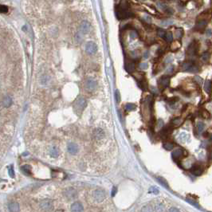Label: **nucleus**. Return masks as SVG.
Returning a JSON list of instances; mask_svg holds the SVG:
<instances>
[{
	"instance_id": "obj_31",
	"label": "nucleus",
	"mask_w": 212,
	"mask_h": 212,
	"mask_svg": "<svg viewBox=\"0 0 212 212\" xmlns=\"http://www.w3.org/2000/svg\"><path fill=\"white\" fill-rule=\"evenodd\" d=\"M183 34H184V30H183V29H180V28L176 29V30H175V38H178V39L181 38Z\"/></svg>"
},
{
	"instance_id": "obj_12",
	"label": "nucleus",
	"mask_w": 212,
	"mask_h": 212,
	"mask_svg": "<svg viewBox=\"0 0 212 212\" xmlns=\"http://www.w3.org/2000/svg\"><path fill=\"white\" fill-rule=\"evenodd\" d=\"M85 88L87 90L90 91L92 92L94 89L97 88V82L96 81H94L93 79H89L86 81V84H85Z\"/></svg>"
},
{
	"instance_id": "obj_60",
	"label": "nucleus",
	"mask_w": 212,
	"mask_h": 212,
	"mask_svg": "<svg viewBox=\"0 0 212 212\" xmlns=\"http://www.w3.org/2000/svg\"><path fill=\"white\" fill-rule=\"evenodd\" d=\"M0 212H1V211H0Z\"/></svg>"
},
{
	"instance_id": "obj_38",
	"label": "nucleus",
	"mask_w": 212,
	"mask_h": 212,
	"mask_svg": "<svg viewBox=\"0 0 212 212\" xmlns=\"http://www.w3.org/2000/svg\"><path fill=\"white\" fill-rule=\"evenodd\" d=\"M187 137H188V134H187V133H185V132H182L181 134L179 135V140L182 141H186Z\"/></svg>"
},
{
	"instance_id": "obj_16",
	"label": "nucleus",
	"mask_w": 212,
	"mask_h": 212,
	"mask_svg": "<svg viewBox=\"0 0 212 212\" xmlns=\"http://www.w3.org/2000/svg\"><path fill=\"white\" fill-rule=\"evenodd\" d=\"M40 206L43 210H50L52 207V201L50 199H44L41 202Z\"/></svg>"
},
{
	"instance_id": "obj_36",
	"label": "nucleus",
	"mask_w": 212,
	"mask_h": 212,
	"mask_svg": "<svg viewBox=\"0 0 212 212\" xmlns=\"http://www.w3.org/2000/svg\"><path fill=\"white\" fill-rule=\"evenodd\" d=\"M165 34H166V32H165V30H164V29L159 28V29H158V30H157V34H158V36L159 38H164Z\"/></svg>"
},
{
	"instance_id": "obj_48",
	"label": "nucleus",
	"mask_w": 212,
	"mask_h": 212,
	"mask_svg": "<svg viewBox=\"0 0 212 212\" xmlns=\"http://www.w3.org/2000/svg\"><path fill=\"white\" fill-rule=\"evenodd\" d=\"M143 19H144V21H146L147 22H149V23L152 22V18L148 15H145L144 17H143Z\"/></svg>"
},
{
	"instance_id": "obj_17",
	"label": "nucleus",
	"mask_w": 212,
	"mask_h": 212,
	"mask_svg": "<svg viewBox=\"0 0 212 212\" xmlns=\"http://www.w3.org/2000/svg\"><path fill=\"white\" fill-rule=\"evenodd\" d=\"M8 209L11 212H18L19 211V204L16 202H11L8 204Z\"/></svg>"
},
{
	"instance_id": "obj_5",
	"label": "nucleus",
	"mask_w": 212,
	"mask_h": 212,
	"mask_svg": "<svg viewBox=\"0 0 212 212\" xmlns=\"http://www.w3.org/2000/svg\"><path fill=\"white\" fill-rule=\"evenodd\" d=\"M170 84V77L168 76H163L159 80V85L162 89H166Z\"/></svg>"
},
{
	"instance_id": "obj_3",
	"label": "nucleus",
	"mask_w": 212,
	"mask_h": 212,
	"mask_svg": "<svg viewBox=\"0 0 212 212\" xmlns=\"http://www.w3.org/2000/svg\"><path fill=\"white\" fill-rule=\"evenodd\" d=\"M182 69L184 71H187V72H198V68L195 66V65L192 62V61H187V62H184L183 64Z\"/></svg>"
},
{
	"instance_id": "obj_18",
	"label": "nucleus",
	"mask_w": 212,
	"mask_h": 212,
	"mask_svg": "<svg viewBox=\"0 0 212 212\" xmlns=\"http://www.w3.org/2000/svg\"><path fill=\"white\" fill-rule=\"evenodd\" d=\"M125 70L128 73H132L136 70V65L133 61H128L125 64Z\"/></svg>"
},
{
	"instance_id": "obj_33",
	"label": "nucleus",
	"mask_w": 212,
	"mask_h": 212,
	"mask_svg": "<svg viewBox=\"0 0 212 212\" xmlns=\"http://www.w3.org/2000/svg\"><path fill=\"white\" fill-rule=\"evenodd\" d=\"M155 210L156 212H164V207L163 206V204L158 203L155 206Z\"/></svg>"
},
{
	"instance_id": "obj_43",
	"label": "nucleus",
	"mask_w": 212,
	"mask_h": 212,
	"mask_svg": "<svg viewBox=\"0 0 212 212\" xmlns=\"http://www.w3.org/2000/svg\"><path fill=\"white\" fill-rule=\"evenodd\" d=\"M115 99H116L117 103H119L120 101V93H119L118 90H116L115 92Z\"/></svg>"
},
{
	"instance_id": "obj_1",
	"label": "nucleus",
	"mask_w": 212,
	"mask_h": 212,
	"mask_svg": "<svg viewBox=\"0 0 212 212\" xmlns=\"http://www.w3.org/2000/svg\"><path fill=\"white\" fill-rule=\"evenodd\" d=\"M116 15L118 19H127L132 16V13L128 11V9L127 8L125 5L120 4L117 6L116 10Z\"/></svg>"
},
{
	"instance_id": "obj_29",
	"label": "nucleus",
	"mask_w": 212,
	"mask_h": 212,
	"mask_svg": "<svg viewBox=\"0 0 212 212\" xmlns=\"http://www.w3.org/2000/svg\"><path fill=\"white\" fill-rule=\"evenodd\" d=\"M141 212H154V210L151 205H146V206L142 207Z\"/></svg>"
},
{
	"instance_id": "obj_52",
	"label": "nucleus",
	"mask_w": 212,
	"mask_h": 212,
	"mask_svg": "<svg viewBox=\"0 0 212 212\" xmlns=\"http://www.w3.org/2000/svg\"><path fill=\"white\" fill-rule=\"evenodd\" d=\"M187 201H188V202H189V203H191L192 205H195V207H198V203H195V202H194V201H191V200H190V199H189V198H187Z\"/></svg>"
},
{
	"instance_id": "obj_26",
	"label": "nucleus",
	"mask_w": 212,
	"mask_h": 212,
	"mask_svg": "<svg viewBox=\"0 0 212 212\" xmlns=\"http://www.w3.org/2000/svg\"><path fill=\"white\" fill-rule=\"evenodd\" d=\"M58 154H59V151H58V149L56 148V147H53V148L50 149V155H51L52 157L56 158L58 155Z\"/></svg>"
},
{
	"instance_id": "obj_22",
	"label": "nucleus",
	"mask_w": 212,
	"mask_h": 212,
	"mask_svg": "<svg viewBox=\"0 0 212 212\" xmlns=\"http://www.w3.org/2000/svg\"><path fill=\"white\" fill-rule=\"evenodd\" d=\"M22 171L26 175H30L31 174V167L30 165H24L22 167Z\"/></svg>"
},
{
	"instance_id": "obj_10",
	"label": "nucleus",
	"mask_w": 212,
	"mask_h": 212,
	"mask_svg": "<svg viewBox=\"0 0 212 212\" xmlns=\"http://www.w3.org/2000/svg\"><path fill=\"white\" fill-rule=\"evenodd\" d=\"M105 132L101 128H96L93 132V136L97 141H101L105 137Z\"/></svg>"
},
{
	"instance_id": "obj_8",
	"label": "nucleus",
	"mask_w": 212,
	"mask_h": 212,
	"mask_svg": "<svg viewBox=\"0 0 212 212\" xmlns=\"http://www.w3.org/2000/svg\"><path fill=\"white\" fill-rule=\"evenodd\" d=\"M70 210L72 212H83L84 207H83V205L81 204L80 202H75V203L72 204Z\"/></svg>"
},
{
	"instance_id": "obj_32",
	"label": "nucleus",
	"mask_w": 212,
	"mask_h": 212,
	"mask_svg": "<svg viewBox=\"0 0 212 212\" xmlns=\"http://www.w3.org/2000/svg\"><path fill=\"white\" fill-rule=\"evenodd\" d=\"M156 6H157V7L159 10H161V11H165V10L168 8V6L166 5L164 2H158L156 3Z\"/></svg>"
},
{
	"instance_id": "obj_50",
	"label": "nucleus",
	"mask_w": 212,
	"mask_h": 212,
	"mask_svg": "<svg viewBox=\"0 0 212 212\" xmlns=\"http://www.w3.org/2000/svg\"><path fill=\"white\" fill-rule=\"evenodd\" d=\"M116 191H117V188H116V187H114L113 188V190H112V196H114V195H116Z\"/></svg>"
},
{
	"instance_id": "obj_35",
	"label": "nucleus",
	"mask_w": 212,
	"mask_h": 212,
	"mask_svg": "<svg viewBox=\"0 0 212 212\" xmlns=\"http://www.w3.org/2000/svg\"><path fill=\"white\" fill-rule=\"evenodd\" d=\"M157 179H158L159 182L160 183V184H161L163 186H164V187H166V188H168V184L167 181H166L164 178H162V177H158Z\"/></svg>"
},
{
	"instance_id": "obj_55",
	"label": "nucleus",
	"mask_w": 212,
	"mask_h": 212,
	"mask_svg": "<svg viewBox=\"0 0 212 212\" xmlns=\"http://www.w3.org/2000/svg\"><path fill=\"white\" fill-rule=\"evenodd\" d=\"M173 70H174V67L173 66H170L167 70V73H171V72L173 71Z\"/></svg>"
},
{
	"instance_id": "obj_13",
	"label": "nucleus",
	"mask_w": 212,
	"mask_h": 212,
	"mask_svg": "<svg viewBox=\"0 0 212 212\" xmlns=\"http://www.w3.org/2000/svg\"><path fill=\"white\" fill-rule=\"evenodd\" d=\"M196 52H197V45L193 42L187 48V54L190 57H193L196 54Z\"/></svg>"
},
{
	"instance_id": "obj_39",
	"label": "nucleus",
	"mask_w": 212,
	"mask_h": 212,
	"mask_svg": "<svg viewBox=\"0 0 212 212\" xmlns=\"http://www.w3.org/2000/svg\"><path fill=\"white\" fill-rule=\"evenodd\" d=\"M8 12V7L5 5H0V13L5 14V13Z\"/></svg>"
},
{
	"instance_id": "obj_44",
	"label": "nucleus",
	"mask_w": 212,
	"mask_h": 212,
	"mask_svg": "<svg viewBox=\"0 0 212 212\" xmlns=\"http://www.w3.org/2000/svg\"><path fill=\"white\" fill-rule=\"evenodd\" d=\"M140 67H141V69L143 70H145L148 68V64L146 63V62H142L141 64V66H140Z\"/></svg>"
},
{
	"instance_id": "obj_47",
	"label": "nucleus",
	"mask_w": 212,
	"mask_h": 212,
	"mask_svg": "<svg viewBox=\"0 0 212 212\" xmlns=\"http://www.w3.org/2000/svg\"><path fill=\"white\" fill-rule=\"evenodd\" d=\"M163 126H164V121H163V120L159 119L157 122V127L159 128H163Z\"/></svg>"
},
{
	"instance_id": "obj_37",
	"label": "nucleus",
	"mask_w": 212,
	"mask_h": 212,
	"mask_svg": "<svg viewBox=\"0 0 212 212\" xmlns=\"http://www.w3.org/2000/svg\"><path fill=\"white\" fill-rule=\"evenodd\" d=\"M209 58H210V54L208 52H205V53H203V55H202V60L205 61V62L209 60Z\"/></svg>"
},
{
	"instance_id": "obj_34",
	"label": "nucleus",
	"mask_w": 212,
	"mask_h": 212,
	"mask_svg": "<svg viewBox=\"0 0 212 212\" xmlns=\"http://www.w3.org/2000/svg\"><path fill=\"white\" fill-rule=\"evenodd\" d=\"M181 122H182V120L179 118V117H176V118H175L171 120V125L174 126H179L181 124Z\"/></svg>"
},
{
	"instance_id": "obj_15",
	"label": "nucleus",
	"mask_w": 212,
	"mask_h": 212,
	"mask_svg": "<svg viewBox=\"0 0 212 212\" xmlns=\"http://www.w3.org/2000/svg\"><path fill=\"white\" fill-rule=\"evenodd\" d=\"M85 106H86V100L83 97H80V98L77 99V100L76 101V107L77 109L81 111L85 108Z\"/></svg>"
},
{
	"instance_id": "obj_30",
	"label": "nucleus",
	"mask_w": 212,
	"mask_h": 212,
	"mask_svg": "<svg viewBox=\"0 0 212 212\" xmlns=\"http://www.w3.org/2000/svg\"><path fill=\"white\" fill-rule=\"evenodd\" d=\"M164 39L167 42H171L173 39V35L171 33V32H166L165 36H164Z\"/></svg>"
},
{
	"instance_id": "obj_28",
	"label": "nucleus",
	"mask_w": 212,
	"mask_h": 212,
	"mask_svg": "<svg viewBox=\"0 0 212 212\" xmlns=\"http://www.w3.org/2000/svg\"><path fill=\"white\" fill-rule=\"evenodd\" d=\"M163 147H164V148H165L166 150H168V151H170V150H172L174 148V144L171 142H165L164 144H163Z\"/></svg>"
},
{
	"instance_id": "obj_24",
	"label": "nucleus",
	"mask_w": 212,
	"mask_h": 212,
	"mask_svg": "<svg viewBox=\"0 0 212 212\" xmlns=\"http://www.w3.org/2000/svg\"><path fill=\"white\" fill-rule=\"evenodd\" d=\"M174 23V21L171 20V19H165V20H162L160 24L163 27H168V26H171Z\"/></svg>"
},
{
	"instance_id": "obj_49",
	"label": "nucleus",
	"mask_w": 212,
	"mask_h": 212,
	"mask_svg": "<svg viewBox=\"0 0 212 212\" xmlns=\"http://www.w3.org/2000/svg\"><path fill=\"white\" fill-rule=\"evenodd\" d=\"M169 212H180L179 209H177L176 207H171L170 210H169Z\"/></svg>"
},
{
	"instance_id": "obj_27",
	"label": "nucleus",
	"mask_w": 212,
	"mask_h": 212,
	"mask_svg": "<svg viewBox=\"0 0 212 212\" xmlns=\"http://www.w3.org/2000/svg\"><path fill=\"white\" fill-rule=\"evenodd\" d=\"M136 109V105L133 103H128L125 105V109L127 111H134Z\"/></svg>"
},
{
	"instance_id": "obj_25",
	"label": "nucleus",
	"mask_w": 212,
	"mask_h": 212,
	"mask_svg": "<svg viewBox=\"0 0 212 212\" xmlns=\"http://www.w3.org/2000/svg\"><path fill=\"white\" fill-rule=\"evenodd\" d=\"M205 128V125L203 122H198L196 125V129L198 133H201L203 132V130Z\"/></svg>"
},
{
	"instance_id": "obj_58",
	"label": "nucleus",
	"mask_w": 212,
	"mask_h": 212,
	"mask_svg": "<svg viewBox=\"0 0 212 212\" xmlns=\"http://www.w3.org/2000/svg\"><path fill=\"white\" fill-rule=\"evenodd\" d=\"M140 1H146V0H140Z\"/></svg>"
},
{
	"instance_id": "obj_45",
	"label": "nucleus",
	"mask_w": 212,
	"mask_h": 212,
	"mask_svg": "<svg viewBox=\"0 0 212 212\" xmlns=\"http://www.w3.org/2000/svg\"><path fill=\"white\" fill-rule=\"evenodd\" d=\"M165 11H166V13H167L168 14H172L174 13V10L172 9V8H171V7H168L167 9L165 10Z\"/></svg>"
},
{
	"instance_id": "obj_21",
	"label": "nucleus",
	"mask_w": 212,
	"mask_h": 212,
	"mask_svg": "<svg viewBox=\"0 0 212 212\" xmlns=\"http://www.w3.org/2000/svg\"><path fill=\"white\" fill-rule=\"evenodd\" d=\"M2 104H3V105H4V107L9 108L12 104V98L10 96H6L4 98H3Z\"/></svg>"
},
{
	"instance_id": "obj_56",
	"label": "nucleus",
	"mask_w": 212,
	"mask_h": 212,
	"mask_svg": "<svg viewBox=\"0 0 212 212\" xmlns=\"http://www.w3.org/2000/svg\"><path fill=\"white\" fill-rule=\"evenodd\" d=\"M151 89H152V93H153L157 94V89H156L155 88H154V87H151Z\"/></svg>"
},
{
	"instance_id": "obj_2",
	"label": "nucleus",
	"mask_w": 212,
	"mask_h": 212,
	"mask_svg": "<svg viewBox=\"0 0 212 212\" xmlns=\"http://www.w3.org/2000/svg\"><path fill=\"white\" fill-rule=\"evenodd\" d=\"M105 192L102 189H97V190L94 191L93 192V198L97 202L100 203V202L104 201V199L105 198Z\"/></svg>"
},
{
	"instance_id": "obj_11",
	"label": "nucleus",
	"mask_w": 212,
	"mask_h": 212,
	"mask_svg": "<svg viewBox=\"0 0 212 212\" xmlns=\"http://www.w3.org/2000/svg\"><path fill=\"white\" fill-rule=\"evenodd\" d=\"M171 155H172L173 159H175V160H179V159H180L183 156H184V151H183L181 148H176L172 152Z\"/></svg>"
},
{
	"instance_id": "obj_9",
	"label": "nucleus",
	"mask_w": 212,
	"mask_h": 212,
	"mask_svg": "<svg viewBox=\"0 0 212 212\" xmlns=\"http://www.w3.org/2000/svg\"><path fill=\"white\" fill-rule=\"evenodd\" d=\"M67 150H68V152H69L71 155H75V154H77V153L78 152V150H79V148H78V146H77V143L71 142L70 143H68Z\"/></svg>"
},
{
	"instance_id": "obj_51",
	"label": "nucleus",
	"mask_w": 212,
	"mask_h": 212,
	"mask_svg": "<svg viewBox=\"0 0 212 212\" xmlns=\"http://www.w3.org/2000/svg\"><path fill=\"white\" fill-rule=\"evenodd\" d=\"M209 116H210L209 113H207V111H204L203 113V116L204 117V118H207V117Z\"/></svg>"
},
{
	"instance_id": "obj_40",
	"label": "nucleus",
	"mask_w": 212,
	"mask_h": 212,
	"mask_svg": "<svg viewBox=\"0 0 212 212\" xmlns=\"http://www.w3.org/2000/svg\"><path fill=\"white\" fill-rule=\"evenodd\" d=\"M130 37H131V38L132 39H136V38L138 37V34H137V32L136 31H135V30H132V31H131L130 32Z\"/></svg>"
},
{
	"instance_id": "obj_7",
	"label": "nucleus",
	"mask_w": 212,
	"mask_h": 212,
	"mask_svg": "<svg viewBox=\"0 0 212 212\" xmlns=\"http://www.w3.org/2000/svg\"><path fill=\"white\" fill-rule=\"evenodd\" d=\"M191 172L194 175H196V176H198V175H201L203 173V168L201 167L200 165H193L191 168Z\"/></svg>"
},
{
	"instance_id": "obj_42",
	"label": "nucleus",
	"mask_w": 212,
	"mask_h": 212,
	"mask_svg": "<svg viewBox=\"0 0 212 212\" xmlns=\"http://www.w3.org/2000/svg\"><path fill=\"white\" fill-rule=\"evenodd\" d=\"M177 100H178L177 97H171V98H169L168 100V102L170 104V105H173V104H175Z\"/></svg>"
},
{
	"instance_id": "obj_53",
	"label": "nucleus",
	"mask_w": 212,
	"mask_h": 212,
	"mask_svg": "<svg viewBox=\"0 0 212 212\" xmlns=\"http://www.w3.org/2000/svg\"><path fill=\"white\" fill-rule=\"evenodd\" d=\"M149 57V52L148 51H146L144 54H143V58L144 59H147V58H148Z\"/></svg>"
},
{
	"instance_id": "obj_23",
	"label": "nucleus",
	"mask_w": 212,
	"mask_h": 212,
	"mask_svg": "<svg viewBox=\"0 0 212 212\" xmlns=\"http://www.w3.org/2000/svg\"><path fill=\"white\" fill-rule=\"evenodd\" d=\"M171 131H172V128H171V127H166V128L162 129V131H161L160 133H161L162 136H168L169 134H170V133L171 132Z\"/></svg>"
},
{
	"instance_id": "obj_4",
	"label": "nucleus",
	"mask_w": 212,
	"mask_h": 212,
	"mask_svg": "<svg viewBox=\"0 0 212 212\" xmlns=\"http://www.w3.org/2000/svg\"><path fill=\"white\" fill-rule=\"evenodd\" d=\"M85 50L89 54H94L97 50V46L94 42H89L85 45Z\"/></svg>"
},
{
	"instance_id": "obj_6",
	"label": "nucleus",
	"mask_w": 212,
	"mask_h": 212,
	"mask_svg": "<svg viewBox=\"0 0 212 212\" xmlns=\"http://www.w3.org/2000/svg\"><path fill=\"white\" fill-rule=\"evenodd\" d=\"M65 195L69 198V199H73L77 195V191L73 187H68L64 191Z\"/></svg>"
},
{
	"instance_id": "obj_59",
	"label": "nucleus",
	"mask_w": 212,
	"mask_h": 212,
	"mask_svg": "<svg viewBox=\"0 0 212 212\" xmlns=\"http://www.w3.org/2000/svg\"><path fill=\"white\" fill-rule=\"evenodd\" d=\"M211 141H212V136H211Z\"/></svg>"
},
{
	"instance_id": "obj_19",
	"label": "nucleus",
	"mask_w": 212,
	"mask_h": 212,
	"mask_svg": "<svg viewBox=\"0 0 212 212\" xmlns=\"http://www.w3.org/2000/svg\"><path fill=\"white\" fill-rule=\"evenodd\" d=\"M207 26V21L206 20H199L196 25H195V30H202L206 27Z\"/></svg>"
},
{
	"instance_id": "obj_41",
	"label": "nucleus",
	"mask_w": 212,
	"mask_h": 212,
	"mask_svg": "<svg viewBox=\"0 0 212 212\" xmlns=\"http://www.w3.org/2000/svg\"><path fill=\"white\" fill-rule=\"evenodd\" d=\"M148 191H149V193H152V194H158L159 193V190L156 187H152L149 189Z\"/></svg>"
},
{
	"instance_id": "obj_54",
	"label": "nucleus",
	"mask_w": 212,
	"mask_h": 212,
	"mask_svg": "<svg viewBox=\"0 0 212 212\" xmlns=\"http://www.w3.org/2000/svg\"><path fill=\"white\" fill-rule=\"evenodd\" d=\"M171 61H172V58H171V57H168L167 58V59H166L165 63H166V64H169Z\"/></svg>"
},
{
	"instance_id": "obj_14",
	"label": "nucleus",
	"mask_w": 212,
	"mask_h": 212,
	"mask_svg": "<svg viewBox=\"0 0 212 212\" xmlns=\"http://www.w3.org/2000/svg\"><path fill=\"white\" fill-rule=\"evenodd\" d=\"M81 31L82 34H87L89 33V31L90 30V24L89 22L87 21H83L82 22H81Z\"/></svg>"
},
{
	"instance_id": "obj_57",
	"label": "nucleus",
	"mask_w": 212,
	"mask_h": 212,
	"mask_svg": "<svg viewBox=\"0 0 212 212\" xmlns=\"http://www.w3.org/2000/svg\"><path fill=\"white\" fill-rule=\"evenodd\" d=\"M209 159H210V160H212V152L210 153V155H209Z\"/></svg>"
},
{
	"instance_id": "obj_46",
	"label": "nucleus",
	"mask_w": 212,
	"mask_h": 212,
	"mask_svg": "<svg viewBox=\"0 0 212 212\" xmlns=\"http://www.w3.org/2000/svg\"><path fill=\"white\" fill-rule=\"evenodd\" d=\"M9 174H10V176H11V177H14V168H13V167H11L9 168Z\"/></svg>"
},
{
	"instance_id": "obj_20",
	"label": "nucleus",
	"mask_w": 212,
	"mask_h": 212,
	"mask_svg": "<svg viewBox=\"0 0 212 212\" xmlns=\"http://www.w3.org/2000/svg\"><path fill=\"white\" fill-rule=\"evenodd\" d=\"M212 90V83L209 80H207L204 83V91L207 94H210Z\"/></svg>"
}]
</instances>
